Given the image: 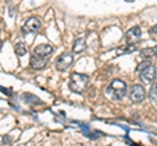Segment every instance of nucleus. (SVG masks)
Masks as SVG:
<instances>
[{"label": "nucleus", "instance_id": "obj_1", "mask_svg": "<svg viewBox=\"0 0 157 146\" xmlns=\"http://www.w3.org/2000/svg\"><path fill=\"white\" fill-rule=\"evenodd\" d=\"M88 84H89V76L75 72L70 76L68 87H70V90L73 91V93L81 94V93H84V90L88 87Z\"/></svg>", "mask_w": 157, "mask_h": 146}, {"label": "nucleus", "instance_id": "obj_2", "mask_svg": "<svg viewBox=\"0 0 157 146\" xmlns=\"http://www.w3.org/2000/svg\"><path fill=\"white\" fill-rule=\"evenodd\" d=\"M127 93V85L122 80H114L106 87V95L113 100H122Z\"/></svg>", "mask_w": 157, "mask_h": 146}, {"label": "nucleus", "instance_id": "obj_3", "mask_svg": "<svg viewBox=\"0 0 157 146\" xmlns=\"http://www.w3.org/2000/svg\"><path fill=\"white\" fill-rule=\"evenodd\" d=\"M72 64H73V55L72 53H68V52H63L55 60V68L59 72L68 71L72 67Z\"/></svg>", "mask_w": 157, "mask_h": 146}, {"label": "nucleus", "instance_id": "obj_4", "mask_svg": "<svg viewBox=\"0 0 157 146\" xmlns=\"http://www.w3.org/2000/svg\"><path fill=\"white\" fill-rule=\"evenodd\" d=\"M42 27V22L38 17H30L25 21V24L22 25L21 30L24 34H34V33H38Z\"/></svg>", "mask_w": 157, "mask_h": 146}, {"label": "nucleus", "instance_id": "obj_5", "mask_svg": "<svg viewBox=\"0 0 157 146\" xmlns=\"http://www.w3.org/2000/svg\"><path fill=\"white\" fill-rule=\"evenodd\" d=\"M139 77L143 84L148 85V84H152V82H155V80L157 78V69L155 65H149L148 68H145L144 71H141L139 73Z\"/></svg>", "mask_w": 157, "mask_h": 146}, {"label": "nucleus", "instance_id": "obj_6", "mask_svg": "<svg viewBox=\"0 0 157 146\" xmlns=\"http://www.w3.org/2000/svg\"><path fill=\"white\" fill-rule=\"evenodd\" d=\"M52 51H54V47L51 45H48V43H42V45H38V46L34 47L33 55L43 57V59H48V57L52 55Z\"/></svg>", "mask_w": 157, "mask_h": 146}, {"label": "nucleus", "instance_id": "obj_7", "mask_svg": "<svg viewBox=\"0 0 157 146\" xmlns=\"http://www.w3.org/2000/svg\"><path fill=\"white\" fill-rule=\"evenodd\" d=\"M147 97L145 93V89L144 86L141 85H134L131 87V91H130V99L135 103H139V102H143Z\"/></svg>", "mask_w": 157, "mask_h": 146}, {"label": "nucleus", "instance_id": "obj_8", "mask_svg": "<svg viewBox=\"0 0 157 146\" xmlns=\"http://www.w3.org/2000/svg\"><path fill=\"white\" fill-rule=\"evenodd\" d=\"M140 38H141V29L139 26H132L126 33V41L130 46L136 45V43L140 41Z\"/></svg>", "mask_w": 157, "mask_h": 146}, {"label": "nucleus", "instance_id": "obj_9", "mask_svg": "<svg viewBox=\"0 0 157 146\" xmlns=\"http://www.w3.org/2000/svg\"><path fill=\"white\" fill-rule=\"evenodd\" d=\"M48 63V59H43V57H39V56H36L32 53L30 56V61H29V64H30V67L33 68V69L36 71H41L43 69Z\"/></svg>", "mask_w": 157, "mask_h": 146}, {"label": "nucleus", "instance_id": "obj_10", "mask_svg": "<svg viewBox=\"0 0 157 146\" xmlns=\"http://www.w3.org/2000/svg\"><path fill=\"white\" fill-rule=\"evenodd\" d=\"M86 48V43L84 38H77L73 42V47H72V51L75 53H81Z\"/></svg>", "mask_w": 157, "mask_h": 146}, {"label": "nucleus", "instance_id": "obj_11", "mask_svg": "<svg viewBox=\"0 0 157 146\" xmlns=\"http://www.w3.org/2000/svg\"><path fill=\"white\" fill-rule=\"evenodd\" d=\"M14 52H16V55L17 56H24V55H26L28 53V47H26V45L24 42H18V43H16L14 45Z\"/></svg>", "mask_w": 157, "mask_h": 146}, {"label": "nucleus", "instance_id": "obj_12", "mask_svg": "<svg viewBox=\"0 0 157 146\" xmlns=\"http://www.w3.org/2000/svg\"><path fill=\"white\" fill-rule=\"evenodd\" d=\"M149 99H151V102H153V103H156L157 104V78L155 80V82H153V85H152V87H151V90H149Z\"/></svg>", "mask_w": 157, "mask_h": 146}, {"label": "nucleus", "instance_id": "obj_13", "mask_svg": "<svg viewBox=\"0 0 157 146\" xmlns=\"http://www.w3.org/2000/svg\"><path fill=\"white\" fill-rule=\"evenodd\" d=\"M149 65H151V63H149V61H143V63H140V64H139V65H137V68H136V71H137V72H139V73H140L141 71H144V69H145V68H148Z\"/></svg>", "mask_w": 157, "mask_h": 146}, {"label": "nucleus", "instance_id": "obj_14", "mask_svg": "<svg viewBox=\"0 0 157 146\" xmlns=\"http://www.w3.org/2000/svg\"><path fill=\"white\" fill-rule=\"evenodd\" d=\"M11 142V136H3V144H9Z\"/></svg>", "mask_w": 157, "mask_h": 146}, {"label": "nucleus", "instance_id": "obj_15", "mask_svg": "<svg viewBox=\"0 0 157 146\" xmlns=\"http://www.w3.org/2000/svg\"><path fill=\"white\" fill-rule=\"evenodd\" d=\"M149 33H151V34H156V35H157V24H156L155 26H152V27H151Z\"/></svg>", "mask_w": 157, "mask_h": 146}, {"label": "nucleus", "instance_id": "obj_16", "mask_svg": "<svg viewBox=\"0 0 157 146\" xmlns=\"http://www.w3.org/2000/svg\"><path fill=\"white\" fill-rule=\"evenodd\" d=\"M155 56H156V57H157V52H156V55H155Z\"/></svg>", "mask_w": 157, "mask_h": 146}]
</instances>
